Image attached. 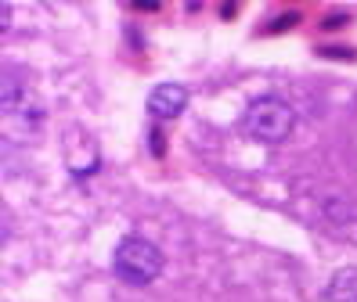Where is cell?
<instances>
[{
	"label": "cell",
	"mask_w": 357,
	"mask_h": 302,
	"mask_svg": "<svg viewBox=\"0 0 357 302\" xmlns=\"http://www.w3.org/2000/svg\"><path fill=\"white\" fill-rule=\"evenodd\" d=\"M328 299H335V302H357V270H343L340 277H335Z\"/></svg>",
	"instance_id": "obj_4"
},
{
	"label": "cell",
	"mask_w": 357,
	"mask_h": 302,
	"mask_svg": "<svg viewBox=\"0 0 357 302\" xmlns=\"http://www.w3.org/2000/svg\"><path fill=\"white\" fill-rule=\"evenodd\" d=\"M162 252L159 245H152L149 237H123L112 252V270L123 285H134V288H144L162 273Z\"/></svg>",
	"instance_id": "obj_1"
},
{
	"label": "cell",
	"mask_w": 357,
	"mask_h": 302,
	"mask_svg": "<svg viewBox=\"0 0 357 302\" xmlns=\"http://www.w3.org/2000/svg\"><path fill=\"white\" fill-rule=\"evenodd\" d=\"M292 126H296V112L282 97H257L242 116V129L260 144H282Z\"/></svg>",
	"instance_id": "obj_2"
},
{
	"label": "cell",
	"mask_w": 357,
	"mask_h": 302,
	"mask_svg": "<svg viewBox=\"0 0 357 302\" xmlns=\"http://www.w3.org/2000/svg\"><path fill=\"white\" fill-rule=\"evenodd\" d=\"M188 108V90L181 83H159L149 94V116L155 119H177Z\"/></svg>",
	"instance_id": "obj_3"
}]
</instances>
